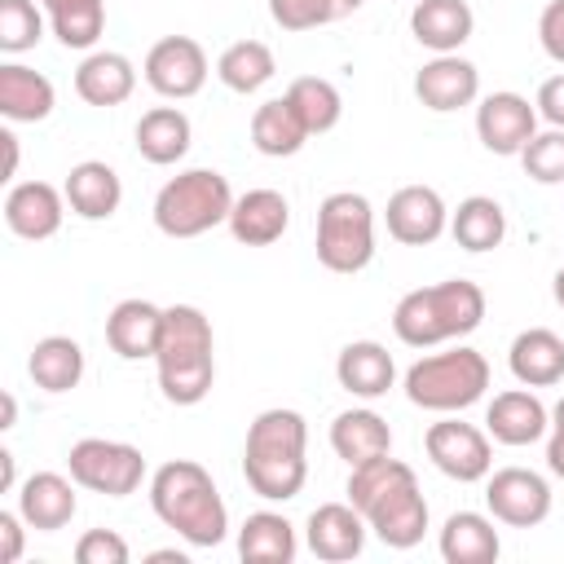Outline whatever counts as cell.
<instances>
[{
    "instance_id": "6da1fadb",
    "label": "cell",
    "mask_w": 564,
    "mask_h": 564,
    "mask_svg": "<svg viewBox=\"0 0 564 564\" xmlns=\"http://www.w3.org/2000/svg\"><path fill=\"white\" fill-rule=\"evenodd\" d=\"M348 502L366 516L370 533L392 551H410L427 533V502L414 480V467L392 454L348 467Z\"/></svg>"
},
{
    "instance_id": "7a4b0ae2",
    "label": "cell",
    "mask_w": 564,
    "mask_h": 564,
    "mask_svg": "<svg viewBox=\"0 0 564 564\" xmlns=\"http://www.w3.org/2000/svg\"><path fill=\"white\" fill-rule=\"evenodd\" d=\"M308 423L300 410H264L251 419L247 427V445H242V476L251 485V494H260L264 502H286L304 489L308 480Z\"/></svg>"
},
{
    "instance_id": "3957f363",
    "label": "cell",
    "mask_w": 564,
    "mask_h": 564,
    "mask_svg": "<svg viewBox=\"0 0 564 564\" xmlns=\"http://www.w3.org/2000/svg\"><path fill=\"white\" fill-rule=\"evenodd\" d=\"M150 507L189 546H220L225 533H229L225 498H220L212 471L203 463H194V458H172V463L154 467Z\"/></svg>"
},
{
    "instance_id": "277c9868",
    "label": "cell",
    "mask_w": 564,
    "mask_h": 564,
    "mask_svg": "<svg viewBox=\"0 0 564 564\" xmlns=\"http://www.w3.org/2000/svg\"><path fill=\"white\" fill-rule=\"evenodd\" d=\"M485 322V291L467 278H445L397 300L392 330L410 348H436L471 335Z\"/></svg>"
},
{
    "instance_id": "5b68a950",
    "label": "cell",
    "mask_w": 564,
    "mask_h": 564,
    "mask_svg": "<svg viewBox=\"0 0 564 564\" xmlns=\"http://www.w3.org/2000/svg\"><path fill=\"white\" fill-rule=\"evenodd\" d=\"M159 388L172 405H198L216 383V339L212 322L194 304H172L159 339Z\"/></svg>"
},
{
    "instance_id": "8992f818",
    "label": "cell",
    "mask_w": 564,
    "mask_h": 564,
    "mask_svg": "<svg viewBox=\"0 0 564 564\" xmlns=\"http://www.w3.org/2000/svg\"><path fill=\"white\" fill-rule=\"evenodd\" d=\"M489 388V361L476 348H449V352H432L419 357L405 370V397L419 410L432 414H458L467 405H476Z\"/></svg>"
},
{
    "instance_id": "52a82bcc",
    "label": "cell",
    "mask_w": 564,
    "mask_h": 564,
    "mask_svg": "<svg viewBox=\"0 0 564 564\" xmlns=\"http://www.w3.org/2000/svg\"><path fill=\"white\" fill-rule=\"evenodd\" d=\"M234 189L216 167H189L154 194V225L167 238H198L216 225H229Z\"/></svg>"
},
{
    "instance_id": "ba28073f",
    "label": "cell",
    "mask_w": 564,
    "mask_h": 564,
    "mask_svg": "<svg viewBox=\"0 0 564 564\" xmlns=\"http://www.w3.org/2000/svg\"><path fill=\"white\" fill-rule=\"evenodd\" d=\"M317 260L330 273H361L375 260V212L366 194L335 189L317 207Z\"/></svg>"
},
{
    "instance_id": "9c48e42d",
    "label": "cell",
    "mask_w": 564,
    "mask_h": 564,
    "mask_svg": "<svg viewBox=\"0 0 564 564\" xmlns=\"http://www.w3.org/2000/svg\"><path fill=\"white\" fill-rule=\"evenodd\" d=\"M66 467H70V480L79 489H93V494H106V498H128L145 480L141 449L128 445V441H106V436L75 441L70 454H66Z\"/></svg>"
},
{
    "instance_id": "30bf717a",
    "label": "cell",
    "mask_w": 564,
    "mask_h": 564,
    "mask_svg": "<svg viewBox=\"0 0 564 564\" xmlns=\"http://www.w3.org/2000/svg\"><path fill=\"white\" fill-rule=\"evenodd\" d=\"M423 449L427 458L436 463V471H445L449 480L458 485H476L494 471V449H489V436L476 427V423H463V419H441L423 432Z\"/></svg>"
},
{
    "instance_id": "8fae6325",
    "label": "cell",
    "mask_w": 564,
    "mask_h": 564,
    "mask_svg": "<svg viewBox=\"0 0 564 564\" xmlns=\"http://www.w3.org/2000/svg\"><path fill=\"white\" fill-rule=\"evenodd\" d=\"M485 507L498 524L533 529L551 516V485L529 467H498L485 476Z\"/></svg>"
},
{
    "instance_id": "7c38bea8",
    "label": "cell",
    "mask_w": 564,
    "mask_h": 564,
    "mask_svg": "<svg viewBox=\"0 0 564 564\" xmlns=\"http://www.w3.org/2000/svg\"><path fill=\"white\" fill-rule=\"evenodd\" d=\"M141 70L159 97L185 101V97L203 93V84H207V53L194 35H163L159 44H150Z\"/></svg>"
},
{
    "instance_id": "4fadbf2b",
    "label": "cell",
    "mask_w": 564,
    "mask_h": 564,
    "mask_svg": "<svg viewBox=\"0 0 564 564\" xmlns=\"http://www.w3.org/2000/svg\"><path fill=\"white\" fill-rule=\"evenodd\" d=\"M476 137L489 154H520L538 137V106L520 93H489L476 106Z\"/></svg>"
},
{
    "instance_id": "5bb4252c",
    "label": "cell",
    "mask_w": 564,
    "mask_h": 564,
    "mask_svg": "<svg viewBox=\"0 0 564 564\" xmlns=\"http://www.w3.org/2000/svg\"><path fill=\"white\" fill-rule=\"evenodd\" d=\"M476 93H480V70L467 57H458V53H436L414 75V97L427 110H436V115H449V110L471 106Z\"/></svg>"
},
{
    "instance_id": "9a60e30c",
    "label": "cell",
    "mask_w": 564,
    "mask_h": 564,
    "mask_svg": "<svg viewBox=\"0 0 564 564\" xmlns=\"http://www.w3.org/2000/svg\"><path fill=\"white\" fill-rule=\"evenodd\" d=\"M449 229L445 198L432 185H401L388 198V234L405 247H427Z\"/></svg>"
},
{
    "instance_id": "2e32d148",
    "label": "cell",
    "mask_w": 564,
    "mask_h": 564,
    "mask_svg": "<svg viewBox=\"0 0 564 564\" xmlns=\"http://www.w3.org/2000/svg\"><path fill=\"white\" fill-rule=\"evenodd\" d=\"M62 216H66V194L48 181H22L4 194V225L26 242L53 238L62 229Z\"/></svg>"
},
{
    "instance_id": "e0dca14e",
    "label": "cell",
    "mask_w": 564,
    "mask_h": 564,
    "mask_svg": "<svg viewBox=\"0 0 564 564\" xmlns=\"http://www.w3.org/2000/svg\"><path fill=\"white\" fill-rule=\"evenodd\" d=\"M366 516L352 507V502H322L313 516H308V551L326 564H344V560H357L366 551Z\"/></svg>"
},
{
    "instance_id": "ac0fdd59",
    "label": "cell",
    "mask_w": 564,
    "mask_h": 564,
    "mask_svg": "<svg viewBox=\"0 0 564 564\" xmlns=\"http://www.w3.org/2000/svg\"><path fill=\"white\" fill-rule=\"evenodd\" d=\"M163 317L167 308L150 304V300H119L106 317V344L123 357V361H141L159 352L163 339Z\"/></svg>"
},
{
    "instance_id": "d6986e66",
    "label": "cell",
    "mask_w": 564,
    "mask_h": 564,
    "mask_svg": "<svg viewBox=\"0 0 564 564\" xmlns=\"http://www.w3.org/2000/svg\"><path fill=\"white\" fill-rule=\"evenodd\" d=\"M485 427H489V436L498 441V445H533V441H542L546 436V427H551V410L533 397V392H524V388H507V392H498L494 401H489V410H485Z\"/></svg>"
},
{
    "instance_id": "ffe728a7",
    "label": "cell",
    "mask_w": 564,
    "mask_h": 564,
    "mask_svg": "<svg viewBox=\"0 0 564 564\" xmlns=\"http://www.w3.org/2000/svg\"><path fill=\"white\" fill-rule=\"evenodd\" d=\"M66 207L79 216V220H110L123 203V185H119V172L101 159H84L66 172Z\"/></svg>"
},
{
    "instance_id": "44dd1931",
    "label": "cell",
    "mask_w": 564,
    "mask_h": 564,
    "mask_svg": "<svg viewBox=\"0 0 564 564\" xmlns=\"http://www.w3.org/2000/svg\"><path fill=\"white\" fill-rule=\"evenodd\" d=\"M75 507H79L75 485H70L66 476H57V471H35V476H26V480L18 485V511H22V520H26L31 529H40V533L66 529V524L75 520Z\"/></svg>"
},
{
    "instance_id": "7402d4cb",
    "label": "cell",
    "mask_w": 564,
    "mask_h": 564,
    "mask_svg": "<svg viewBox=\"0 0 564 564\" xmlns=\"http://www.w3.org/2000/svg\"><path fill=\"white\" fill-rule=\"evenodd\" d=\"M286 225H291V203L278 189H247L234 198L229 234L242 247H269L286 234Z\"/></svg>"
},
{
    "instance_id": "603a6c76",
    "label": "cell",
    "mask_w": 564,
    "mask_h": 564,
    "mask_svg": "<svg viewBox=\"0 0 564 564\" xmlns=\"http://www.w3.org/2000/svg\"><path fill=\"white\" fill-rule=\"evenodd\" d=\"M335 379H339L344 392L375 401V397H383V392L392 388L397 366H392V352H388L383 344H375V339H352V344H344L339 357H335Z\"/></svg>"
},
{
    "instance_id": "cb8c5ba5",
    "label": "cell",
    "mask_w": 564,
    "mask_h": 564,
    "mask_svg": "<svg viewBox=\"0 0 564 564\" xmlns=\"http://www.w3.org/2000/svg\"><path fill=\"white\" fill-rule=\"evenodd\" d=\"M507 366L524 388H551L564 379V339L546 326H529L511 339Z\"/></svg>"
},
{
    "instance_id": "d4e9b609",
    "label": "cell",
    "mask_w": 564,
    "mask_h": 564,
    "mask_svg": "<svg viewBox=\"0 0 564 564\" xmlns=\"http://www.w3.org/2000/svg\"><path fill=\"white\" fill-rule=\"evenodd\" d=\"M476 13L467 0H419L410 13V31L432 53H458L471 40Z\"/></svg>"
},
{
    "instance_id": "484cf974",
    "label": "cell",
    "mask_w": 564,
    "mask_h": 564,
    "mask_svg": "<svg viewBox=\"0 0 564 564\" xmlns=\"http://www.w3.org/2000/svg\"><path fill=\"white\" fill-rule=\"evenodd\" d=\"M53 79L22 66V62H4L0 66V115L9 123H40L53 115Z\"/></svg>"
},
{
    "instance_id": "4316f807",
    "label": "cell",
    "mask_w": 564,
    "mask_h": 564,
    "mask_svg": "<svg viewBox=\"0 0 564 564\" xmlns=\"http://www.w3.org/2000/svg\"><path fill=\"white\" fill-rule=\"evenodd\" d=\"M132 88H137V66L123 53H110V48L88 53L75 70V93L88 106H123L132 97Z\"/></svg>"
},
{
    "instance_id": "83f0119b",
    "label": "cell",
    "mask_w": 564,
    "mask_h": 564,
    "mask_svg": "<svg viewBox=\"0 0 564 564\" xmlns=\"http://www.w3.org/2000/svg\"><path fill=\"white\" fill-rule=\"evenodd\" d=\"M330 449H335L348 467H361V463H370V458L392 454V427H388V419H379L375 410H344V414H335V423H330Z\"/></svg>"
},
{
    "instance_id": "f1b7e54d",
    "label": "cell",
    "mask_w": 564,
    "mask_h": 564,
    "mask_svg": "<svg viewBox=\"0 0 564 564\" xmlns=\"http://www.w3.org/2000/svg\"><path fill=\"white\" fill-rule=\"evenodd\" d=\"M189 137H194L189 115L176 110V106H154V110H145V115L137 119V150H141V159L154 163V167L181 163L185 150H189Z\"/></svg>"
},
{
    "instance_id": "f546056e",
    "label": "cell",
    "mask_w": 564,
    "mask_h": 564,
    "mask_svg": "<svg viewBox=\"0 0 564 564\" xmlns=\"http://www.w3.org/2000/svg\"><path fill=\"white\" fill-rule=\"evenodd\" d=\"M502 555L498 529L480 511H454L441 529V560L445 564H494Z\"/></svg>"
},
{
    "instance_id": "4dcf8cb0",
    "label": "cell",
    "mask_w": 564,
    "mask_h": 564,
    "mask_svg": "<svg viewBox=\"0 0 564 564\" xmlns=\"http://www.w3.org/2000/svg\"><path fill=\"white\" fill-rule=\"evenodd\" d=\"M304 141H308V128L295 115V106L286 101V93L273 97V101H264V106H256V115H251V145L260 154L291 159V154H300Z\"/></svg>"
},
{
    "instance_id": "1f68e13d",
    "label": "cell",
    "mask_w": 564,
    "mask_h": 564,
    "mask_svg": "<svg viewBox=\"0 0 564 564\" xmlns=\"http://www.w3.org/2000/svg\"><path fill=\"white\" fill-rule=\"evenodd\" d=\"M238 555L247 564H291L295 560V524L278 511H251L238 529Z\"/></svg>"
},
{
    "instance_id": "d6a6232c",
    "label": "cell",
    "mask_w": 564,
    "mask_h": 564,
    "mask_svg": "<svg viewBox=\"0 0 564 564\" xmlns=\"http://www.w3.org/2000/svg\"><path fill=\"white\" fill-rule=\"evenodd\" d=\"M449 234H454V242H458L463 251H494V247H502V238H507V212L498 207V198L471 194V198H463V203L454 207Z\"/></svg>"
},
{
    "instance_id": "836d02e7",
    "label": "cell",
    "mask_w": 564,
    "mask_h": 564,
    "mask_svg": "<svg viewBox=\"0 0 564 564\" xmlns=\"http://www.w3.org/2000/svg\"><path fill=\"white\" fill-rule=\"evenodd\" d=\"M26 370H31L35 388H44V392H70L84 379V348L70 335H44L31 348Z\"/></svg>"
},
{
    "instance_id": "e575fe53",
    "label": "cell",
    "mask_w": 564,
    "mask_h": 564,
    "mask_svg": "<svg viewBox=\"0 0 564 564\" xmlns=\"http://www.w3.org/2000/svg\"><path fill=\"white\" fill-rule=\"evenodd\" d=\"M273 70H278V62H273V48L269 44H260V40H238V44H229L225 53H220V62H216V75H220V84L229 88V93H260L269 79H273Z\"/></svg>"
},
{
    "instance_id": "d590c367",
    "label": "cell",
    "mask_w": 564,
    "mask_h": 564,
    "mask_svg": "<svg viewBox=\"0 0 564 564\" xmlns=\"http://www.w3.org/2000/svg\"><path fill=\"white\" fill-rule=\"evenodd\" d=\"M66 48H93L106 31V0H40Z\"/></svg>"
},
{
    "instance_id": "8d00e7d4",
    "label": "cell",
    "mask_w": 564,
    "mask_h": 564,
    "mask_svg": "<svg viewBox=\"0 0 564 564\" xmlns=\"http://www.w3.org/2000/svg\"><path fill=\"white\" fill-rule=\"evenodd\" d=\"M286 101H291L295 115L304 119L308 137L330 132V128L339 123V115H344V97H339V88H335L330 79H322V75H300V79H291Z\"/></svg>"
},
{
    "instance_id": "74e56055",
    "label": "cell",
    "mask_w": 564,
    "mask_h": 564,
    "mask_svg": "<svg viewBox=\"0 0 564 564\" xmlns=\"http://www.w3.org/2000/svg\"><path fill=\"white\" fill-rule=\"evenodd\" d=\"M366 0H269V18L282 31H313V26H330L348 13H357Z\"/></svg>"
},
{
    "instance_id": "f35d334b",
    "label": "cell",
    "mask_w": 564,
    "mask_h": 564,
    "mask_svg": "<svg viewBox=\"0 0 564 564\" xmlns=\"http://www.w3.org/2000/svg\"><path fill=\"white\" fill-rule=\"evenodd\" d=\"M44 35V18L35 0H0V48L4 53H26Z\"/></svg>"
},
{
    "instance_id": "ab89813d",
    "label": "cell",
    "mask_w": 564,
    "mask_h": 564,
    "mask_svg": "<svg viewBox=\"0 0 564 564\" xmlns=\"http://www.w3.org/2000/svg\"><path fill=\"white\" fill-rule=\"evenodd\" d=\"M520 163H524V172H529L538 185H564V128L538 132V137L520 150Z\"/></svg>"
},
{
    "instance_id": "60d3db41",
    "label": "cell",
    "mask_w": 564,
    "mask_h": 564,
    "mask_svg": "<svg viewBox=\"0 0 564 564\" xmlns=\"http://www.w3.org/2000/svg\"><path fill=\"white\" fill-rule=\"evenodd\" d=\"M128 542L115 533V529H88L79 542H75V560L79 564H128Z\"/></svg>"
},
{
    "instance_id": "b9f144b4",
    "label": "cell",
    "mask_w": 564,
    "mask_h": 564,
    "mask_svg": "<svg viewBox=\"0 0 564 564\" xmlns=\"http://www.w3.org/2000/svg\"><path fill=\"white\" fill-rule=\"evenodd\" d=\"M538 40H542L546 57L564 66V0H551V4L542 9V18H538Z\"/></svg>"
},
{
    "instance_id": "7bdbcfd3",
    "label": "cell",
    "mask_w": 564,
    "mask_h": 564,
    "mask_svg": "<svg viewBox=\"0 0 564 564\" xmlns=\"http://www.w3.org/2000/svg\"><path fill=\"white\" fill-rule=\"evenodd\" d=\"M538 115L551 123V128H564V75H551L542 88H538Z\"/></svg>"
},
{
    "instance_id": "ee69618b",
    "label": "cell",
    "mask_w": 564,
    "mask_h": 564,
    "mask_svg": "<svg viewBox=\"0 0 564 564\" xmlns=\"http://www.w3.org/2000/svg\"><path fill=\"white\" fill-rule=\"evenodd\" d=\"M22 511H0V564L22 560Z\"/></svg>"
},
{
    "instance_id": "f6af8a7d",
    "label": "cell",
    "mask_w": 564,
    "mask_h": 564,
    "mask_svg": "<svg viewBox=\"0 0 564 564\" xmlns=\"http://www.w3.org/2000/svg\"><path fill=\"white\" fill-rule=\"evenodd\" d=\"M546 467H551V476L564 480V432H551V441H546Z\"/></svg>"
},
{
    "instance_id": "bcb514c9",
    "label": "cell",
    "mask_w": 564,
    "mask_h": 564,
    "mask_svg": "<svg viewBox=\"0 0 564 564\" xmlns=\"http://www.w3.org/2000/svg\"><path fill=\"white\" fill-rule=\"evenodd\" d=\"M0 145H4V181H9V176L18 172V137L4 128V132H0Z\"/></svg>"
},
{
    "instance_id": "7dc6e473",
    "label": "cell",
    "mask_w": 564,
    "mask_h": 564,
    "mask_svg": "<svg viewBox=\"0 0 564 564\" xmlns=\"http://www.w3.org/2000/svg\"><path fill=\"white\" fill-rule=\"evenodd\" d=\"M18 480H13V454L9 449H0V489H13Z\"/></svg>"
},
{
    "instance_id": "c3c4849f",
    "label": "cell",
    "mask_w": 564,
    "mask_h": 564,
    "mask_svg": "<svg viewBox=\"0 0 564 564\" xmlns=\"http://www.w3.org/2000/svg\"><path fill=\"white\" fill-rule=\"evenodd\" d=\"M13 419H18V401L4 392V419H0V427H13Z\"/></svg>"
},
{
    "instance_id": "681fc988",
    "label": "cell",
    "mask_w": 564,
    "mask_h": 564,
    "mask_svg": "<svg viewBox=\"0 0 564 564\" xmlns=\"http://www.w3.org/2000/svg\"><path fill=\"white\" fill-rule=\"evenodd\" d=\"M551 432H564V397H560V405L551 410Z\"/></svg>"
},
{
    "instance_id": "f907efd6",
    "label": "cell",
    "mask_w": 564,
    "mask_h": 564,
    "mask_svg": "<svg viewBox=\"0 0 564 564\" xmlns=\"http://www.w3.org/2000/svg\"><path fill=\"white\" fill-rule=\"evenodd\" d=\"M150 560H154V564H163V560H176V564H185V555H181V551H154Z\"/></svg>"
},
{
    "instance_id": "816d5d0a",
    "label": "cell",
    "mask_w": 564,
    "mask_h": 564,
    "mask_svg": "<svg viewBox=\"0 0 564 564\" xmlns=\"http://www.w3.org/2000/svg\"><path fill=\"white\" fill-rule=\"evenodd\" d=\"M551 291H555V304H560V308H564V269H560V273H555V282H551Z\"/></svg>"
}]
</instances>
